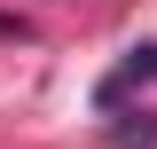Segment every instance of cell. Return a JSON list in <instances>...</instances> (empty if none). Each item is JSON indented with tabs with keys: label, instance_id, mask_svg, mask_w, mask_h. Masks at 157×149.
<instances>
[{
	"label": "cell",
	"instance_id": "obj_1",
	"mask_svg": "<svg viewBox=\"0 0 157 149\" xmlns=\"http://www.w3.org/2000/svg\"><path fill=\"white\" fill-rule=\"evenodd\" d=\"M149 78H157V39H141V47H126V55H118V71L94 86V102H102V110H118V102H126L134 86H149Z\"/></svg>",
	"mask_w": 157,
	"mask_h": 149
}]
</instances>
